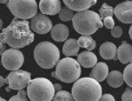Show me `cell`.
Segmentation results:
<instances>
[{
	"mask_svg": "<svg viewBox=\"0 0 132 101\" xmlns=\"http://www.w3.org/2000/svg\"><path fill=\"white\" fill-rule=\"evenodd\" d=\"M116 19L123 24H132V1H125L114 8Z\"/></svg>",
	"mask_w": 132,
	"mask_h": 101,
	"instance_id": "11",
	"label": "cell"
},
{
	"mask_svg": "<svg viewBox=\"0 0 132 101\" xmlns=\"http://www.w3.org/2000/svg\"><path fill=\"white\" fill-rule=\"evenodd\" d=\"M34 59L43 69H52L60 61V50L54 44L43 41L38 44L33 51Z\"/></svg>",
	"mask_w": 132,
	"mask_h": 101,
	"instance_id": "4",
	"label": "cell"
},
{
	"mask_svg": "<svg viewBox=\"0 0 132 101\" xmlns=\"http://www.w3.org/2000/svg\"><path fill=\"white\" fill-rule=\"evenodd\" d=\"M77 62L80 66L85 67V68H91L97 64V57L92 51H84L81 53L78 54Z\"/></svg>",
	"mask_w": 132,
	"mask_h": 101,
	"instance_id": "14",
	"label": "cell"
},
{
	"mask_svg": "<svg viewBox=\"0 0 132 101\" xmlns=\"http://www.w3.org/2000/svg\"><path fill=\"white\" fill-rule=\"evenodd\" d=\"M0 41L13 49H20L29 45L34 41V34L30 28V23L26 20L14 17L12 23L0 33Z\"/></svg>",
	"mask_w": 132,
	"mask_h": 101,
	"instance_id": "1",
	"label": "cell"
},
{
	"mask_svg": "<svg viewBox=\"0 0 132 101\" xmlns=\"http://www.w3.org/2000/svg\"><path fill=\"white\" fill-rule=\"evenodd\" d=\"M69 30L68 26L63 24H58L54 25L51 30L52 39L56 42H63L68 39Z\"/></svg>",
	"mask_w": 132,
	"mask_h": 101,
	"instance_id": "17",
	"label": "cell"
},
{
	"mask_svg": "<svg viewBox=\"0 0 132 101\" xmlns=\"http://www.w3.org/2000/svg\"><path fill=\"white\" fill-rule=\"evenodd\" d=\"M116 55V58L122 64L132 63V46L127 42H122V44L117 48Z\"/></svg>",
	"mask_w": 132,
	"mask_h": 101,
	"instance_id": "16",
	"label": "cell"
},
{
	"mask_svg": "<svg viewBox=\"0 0 132 101\" xmlns=\"http://www.w3.org/2000/svg\"><path fill=\"white\" fill-rule=\"evenodd\" d=\"M107 82L113 88H118L123 84V75L119 71H112L107 76Z\"/></svg>",
	"mask_w": 132,
	"mask_h": 101,
	"instance_id": "20",
	"label": "cell"
},
{
	"mask_svg": "<svg viewBox=\"0 0 132 101\" xmlns=\"http://www.w3.org/2000/svg\"><path fill=\"white\" fill-rule=\"evenodd\" d=\"M55 95L53 84L46 78H36L27 86V96L31 101H52Z\"/></svg>",
	"mask_w": 132,
	"mask_h": 101,
	"instance_id": "5",
	"label": "cell"
},
{
	"mask_svg": "<svg viewBox=\"0 0 132 101\" xmlns=\"http://www.w3.org/2000/svg\"><path fill=\"white\" fill-rule=\"evenodd\" d=\"M59 17L60 20H62V21H70V20L73 19V12L70 9L64 7L60 9V12H59Z\"/></svg>",
	"mask_w": 132,
	"mask_h": 101,
	"instance_id": "25",
	"label": "cell"
},
{
	"mask_svg": "<svg viewBox=\"0 0 132 101\" xmlns=\"http://www.w3.org/2000/svg\"><path fill=\"white\" fill-rule=\"evenodd\" d=\"M7 8L18 19H32L38 12V4L35 0H9Z\"/></svg>",
	"mask_w": 132,
	"mask_h": 101,
	"instance_id": "7",
	"label": "cell"
},
{
	"mask_svg": "<svg viewBox=\"0 0 132 101\" xmlns=\"http://www.w3.org/2000/svg\"><path fill=\"white\" fill-rule=\"evenodd\" d=\"M72 22L75 30L83 36H90L94 34L98 29L102 28L103 25L99 14L89 10L75 14Z\"/></svg>",
	"mask_w": 132,
	"mask_h": 101,
	"instance_id": "3",
	"label": "cell"
},
{
	"mask_svg": "<svg viewBox=\"0 0 132 101\" xmlns=\"http://www.w3.org/2000/svg\"><path fill=\"white\" fill-rule=\"evenodd\" d=\"M0 101H6V100L4 99V98H2L1 97H0Z\"/></svg>",
	"mask_w": 132,
	"mask_h": 101,
	"instance_id": "38",
	"label": "cell"
},
{
	"mask_svg": "<svg viewBox=\"0 0 132 101\" xmlns=\"http://www.w3.org/2000/svg\"><path fill=\"white\" fill-rule=\"evenodd\" d=\"M0 4H7L6 0H0Z\"/></svg>",
	"mask_w": 132,
	"mask_h": 101,
	"instance_id": "36",
	"label": "cell"
},
{
	"mask_svg": "<svg viewBox=\"0 0 132 101\" xmlns=\"http://www.w3.org/2000/svg\"><path fill=\"white\" fill-rule=\"evenodd\" d=\"M3 28V21H2V19H0V30Z\"/></svg>",
	"mask_w": 132,
	"mask_h": 101,
	"instance_id": "35",
	"label": "cell"
},
{
	"mask_svg": "<svg viewBox=\"0 0 132 101\" xmlns=\"http://www.w3.org/2000/svg\"><path fill=\"white\" fill-rule=\"evenodd\" d=\"M53 88H54L55 91H61L62 86H60V84H54V85H53Z\"/></svg>",
	"mask_w": 132,
	"mask_h": 101,
	"instance_id": "32",
	"label": "cell"
},
{
	"mask_svg": "<svg viewBox=\"0 0 132 101\" xmlns=\"http://www.w3.org/2000/svg\"><path fill=\"white\" fill-rule=\"evenodd\" d=\"M80 47L77 44V40L75 39H69L66 40L63 48H62V52L67 58H69L71 56H76L78 55Z\"/></svg>",
	"mask_w": 132,
	"mask_h": 101,
	"instance_id": "19",
	"label": "cell"
},
{
	"mask_svg": "<svg viewBox=\"0 0 132 101\" xmlns=\"http://www.w3.org/2000/svg\"><path fill=\"white\" fill-rule=\"evenodd\" d=\"M114 15V8L109 5L107 3H104L99 10V17L101 20H104L106 17H112Z\"/></svg>",
	"mask_w": 132,
	"mask_h": 101,
	"instance_id": "22",
	"label": "cell"
},
{
	"mask_svg": "<svg viewBox=\"0 0 132 101\" xmlns=\"http://www.w3.org/2000/svg\"><path fill=\"white\" fill-rule=\"evenodd\" d=\"M67 8L77 12L88 10L91 6L96 4V0H64Z\"/></svg>",
	"mask_w": 132,
	"mask_h": 101,
	"instance_id": "13",
	"label": "cell"
},
{
	"mask_svg": "<svg viewBox=\"0 0 132 101\" xmlns=\"http://www.w3.org/2000/svg\"><path fill=\"white\" fill-rule=\"evenodd\" d=\"M99 52L101 57L104 59H116L117 48L116 44L111 42H105L100 46Z\"/></svg>",
	"mask_w": 132,
	"mask_h": 101,
	"instance_id": "18",
	"label": "cell"
},
{
	"mask_svg": "<svg viewBox=\"0 0 132 101\" xmlns=\"http://www.w3.org/2000/svg\"><path fill=\"white\" fill-rule=\"evenodd\" d=\"M103 24L105 27L108 29H113L115 27V22L112 17H106L103 20Z\"/></svg>",
	"mask_w": 132,
	"mask_h": 101,
	"instance_id": "29",
	"label": "cell"
},
{
	"mask_svg": "<svg viewBox=\"0 0 132 101\" xmlns=\"http://www.w3.org/2000/svg\"><path fill=\"white\" fill-rule=\"evenodd\" d=\"M109 74V66L103 62H99L93 67L89 78H94L97 82L103 81Z\"/></svg>",
	"mask_w": 132,
	"mask_h": 101,
	"instance_id": "15",
	"label": "cell"
},
{
	"mask_svg": "<svg viewBox=\"0 0 132 101\" xmlns=\"http://www.w3.org/2000/svg\"><path fill=\"white\" fill-rule=\"evenodd\" d=\"M77 44L79 47L81 48H85L88 51H91L95 48L96 42L93 39L91 36H81L77 40Z\"/></svg>",
	"mask_w": 132,
	"mask_h": 101,
	"instance_id": "21",
	"label": "cell"
},
{
	"mask_svg": "<svg viewBox=\"0 0 132 101\" xmlns=\"http://www.w3.org/2000/svg\"><path fill=\"white\" fill-rule=\"evenodd\" d=\"M0 66H1V62H0Z\"/></svg>",
	"mask_w": 132,
	"mask_h": 101,
	"instance_id": "39",
	"label": "cell"
},
{
	"mask_svg": "<svg viewBox=\"0 0 132 101\" xmlns=\"http://www.w3.org/2000/svg\"><path fill=\"white\" fill-rule=\"evenodd\" d=\"M5 51H6V45H5V44L2 43V42L0 41V56L3 55V53Z\"/></svg>",
	"mask_w": 132,
	"mask_h": 101,
	"instance_id": "31",
	"label": "cell"
},
{
	"mask_svg": "<svg viewBox=\"0 0 132 101\" xmlns=\"http://www.w3.org/2000/svg\"><path fill=\"white\" fill-rule=\"evenodd\" d=\"M61 2L58 0H41L39 2V10L41 14L56 15L60 12Z\"/></svg>",
	"mask_w": 132,
	"mask_h": 101,
	"instance_id": "12",
	"label": "cell"
},
{
	"mask_svg": "<svg viewBox=\"0 0 132 101\" xmlns=\"http://www.w3.org/2000/svg\"><path fill=\"white\" fill-rule=\"evenodd\" d=\"M1 64L6 70L17 71L24 64V55L19 49H8L1 57Z\"/></svg>",
	"mask_w": 132,
	"mask_h": 101,
	"instance_id": "8",
	"label": "cell"
},
{
	"mask_svg": "<svg viewBox=\"0 0 132 101\" xmlns=\"http://www.w3.org/2000/svg\"><path fill=\"white\" fill-rule=\"evenodd\" d=\"M122 101H132V91L129 87L125 89V91L122 93Z\"/></svg>",
	"mask_w": 132,
	"mask_h": 101,
	"instance_id": "27",
	"label": "cell"
},
{
	"mask_svg": "<svg viewBox=\"0 0 132 101\" xmlns=\"http://www.w3.org/2000/svg\"><path fill=\"white\" fill-rule=\"evenodd\" d=\"M71 94L75 101H99L102 96V89L99 82L85 77L75 82Z\"/></svg>",
	"mask_w": 132,
	"mask_h": 101,
	"instance_id": "2",
	"label": "cell"
},
{
	"mask_svg": "<svg viewBox=\"0 0 132 101\" xmlns=\"http://www.w3.org/2000/svg\"><path fill=\"white\" fill-rule=\"evenodd\" d=\"M4 85V78L0 76V87H2Z\"/></svg>",
	"mask_w": 132,
	"mask_h": 101,
	"instance_id": "33",
	"label": "cell"
},
{
	"mask_svg": "<svg viewBox=\"0 0 132 101\" xmlns=\"http://www.w3.org/2000/svg\"><path fill=\"white\" fill-rule=\"evenodd\" d=\"M122 34V29L120 26H115L113 29H111V35L114 38H120Z\"/></svg>",
	"mask_w": 132,
	"mask_h": 101,
	"instance_id": "28",
	"label": "cell"
},
{
	"mask_svg": "<svg viewBox=\"0 0 132 101\" xmlns=\"http://www.w3.org/2000/svg\"><path fill=\"white\" fill-rule=\"evenodd\" d=\"M31 81V73L23 70L12 71L4 78V84H8L11 90L22 91Z\"/></svg>",
	"mask_w": 132,
	"mask_h": 101,
	"instance_id": "9",
	"label": "cell"
},
{
	"mask_svg": "<svg viewBox=\"0 0 132 101\" xmlns=\"http://www.w3.org/2000/svg\"><path fill=\"white\" fill-rule=\"evenodd\" d=\"M30 28L38 34H46L52 30L53 24L47 16L40 13L36 14L32 19V21L30 22Z\"/></svg>",
	"mask_w": 132,
	"mask_h": 101,
	"instance_id": "10",
	"label": "cell"
},
{
	"mask_svg": "<svg viewBox=\"0 0 132 101\" xmlns=\"http://www.w3.org/2000/svg\"><path fill=\"white\" fill-rule=\"evenodd\" d=\"M9 101H28L27 98H26V93L24 91H19L18 94H16L15 96H13L10 98Z\"/></svg>",
	"mask_w": 132,
	"mask_h": 101,
	"instance_id": "26",
	"label": "cell"
},
{
	"mask_svg": "<svg viewBox=\"0 0 132 101\" xmlns=\"http://www.w3.org/2000/svg\"><path fill=\"white\" fill-rule=\"evenodd\" d=\"M53 101H73V96L67 91H60L54 95Z\"/></svg>",
	"mask_w": 132,
	"mask_h": 101,
	"instance_id": "23",
	"label": "cell"
},
{
	"mask_svg": "<svg viewBox=\"0 0 132 101\" xmlns=\"http://www.w3.org/2000/svg\"><path fill=\"white\" fill-rule=\"evenodd\" d=\"M129 37H130V39L132 40V25L130 26V28H129Z\"/></svg>",
	"mask_w": 132,
	"mask_h": 101,
	"instance_id": "34",
	"label": "cell"
},
{
	"mask_svg": "<svg viewBox=\"0 0 132 101\" xmlns=\"http://www.w3.org/2000/svg\"><path fill=\"white\" fill-rule=\"evenodd\" d=\"M122 75H123V80L126 82V84L132 88V63L125 67Z\"/></svg>",
	"mask_w": 132,
	"mask_h": 101,
	"instance_id": "24",
	"label": "cell"
},
{
	"mask_svg": "<svg viewBox=\"0 0 132 101\" xmlns=\"http://www.w3.org/2000/svg\"><path fill=\"white\" fill-rule=\"evenodd\" d=\"M81 68L77 60L72 58H65L56 65V70L52 76L64 83H73L79 79Z\"/></svg>",
	"mask_w": 132,
	"mask_h": 101,
	"instance_id": "6",
	"label": "cell"
},
{
	"mask_svg": "<svg viewBox=\"0 0 132 101\" xmlns=\"http://www.w3.org/2000/svg\"><path fill=\"white\" fill-rule=\"evenodd\" d=\"M5 90H6V91H11V88L8 86V87H6V89H5Z\"/></svg>",
	"mask_w": 132,
	"mask_h": 101,
	"instance_id": "37",
	"label": "cell"
},
{
	"mask_svg": "<svg viewBox=\"0 0 132 101\" xmlns=\"http://www.w3.org/2000/svg\"><path fill=\"white\" fill-rule=\"evenodd\" d=\"M99 101H116V99L111 94L106 93V94H103V95L101 97Z\"/></svg>",
	"mask_w": 132,
	"mask_h": 101,
	"instance_id": "30",
	"label": "cell"
}]
</instances>
